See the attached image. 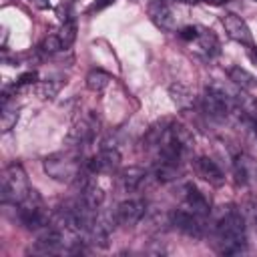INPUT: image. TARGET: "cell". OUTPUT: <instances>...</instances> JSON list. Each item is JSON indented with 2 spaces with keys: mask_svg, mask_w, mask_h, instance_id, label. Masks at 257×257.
<instances>
[{
  "mask_svg": "<svg viewBox=\"0 0 257 257\" xmlns=\"http://www.w3.org/2000/svg\"><path fill=\"white\" fill-rule=\"evenodd\" d=\"M215 247L223 255H239L247 247V231L241 213L227 211L215 227Z\"/></svg>",
  "mask_w": 257,
  "mask_h": 257,
  "instance_id": "cell-1",
  "label": "cell"
},
{
  "mask_svg": "<svg viewBox=\"0 0 257 257\" xmlns=\"http://www.w3.org/2000/svg\"><path fill=\"white\" fill-rule=\"evenodd\" d=\"M18 219L30 231H42L44 227L50 225L52 217L44 207V201L38 195V191L30 189V193L18 203Z\"/></svg>",
  "mask_w": 257,
  "mask_h": 257,
  "instance_id": "cell-2",
  "label": "cell"
},
{
  "mask_svg": "<svg viewBox=\"0 0 257 257\" xmlns=\"http://www.w3.org/2000/svg\"><path fill=\"white\" fill-rule=\"evenodd\" d=\"M28 193H30L28 177H26L22 165H18V163L8 165L6 171L2 173V183H0V199H2V203L18 205Z\"/></svg>",
  "mask_w": 257,
  "mask_h": 257,
  "instance_id": "cell-3",
  "label": "cell"
},
{
  "mask_svg": "<svg viewBox=\"0 0 257 257\" xmlns=\"http://www.w3.org/2000/svg\"><path fill=\"white\" fill-rule=\"evenodd\" d=\"M42 167L44 173L58 183H72L80 177V161L74 155H66V153L48 155Z\"/></svg>",
  "mask_w": 257,
  "mask_h": 257,
  "instance_id": "cell-4",
  "label": "cell"
},
{
  "mask_svg": "<svg viewBox=\"0 0 257 257\" xmlns=\"http://www.w3.org/2000/svg\"><path fill=\"white\" fill-rule=\"evenodd\" d=\"M203 108L211 118H225L233 108V98L219 86H207L203 94Z\"/></svg>",
  "mask_w": 257,
  "mask_h": 257,
  "instance_id": "cell-5",
  "label": "cell"
},
{
  "mask_svg": "<svg viewBox=\"0 0 257 257\" xmlns=\"http://www.w3.org/2000/svg\"><path fill=\"white\" fill-rule=\"evenodd\" d=\"M171 223L189 237H201L205 233V217L191 209H177L171 215Z\"/></svg>",
  "mask_w": 257,
  "mask_h": 257,
  "instance_id": "cell-6",
  "label": "cell"
},
{
  "mask_svg": "<svg viewBox=\"0 0 257 257\" xmlns=\"http://www.w3.org/2000/svg\"><path fill=\"white\" fill-rule=\"evenodd\" d=\"M147 213V203L143 199H128V201H122L114 213L116 217V223L122 225V227H133L137 225Z\"/></svg>",
  "mask_w": 257,
  "mask_h": 257,
  "instance_id": "cell-7",
  "label": "cell"
},
{
  "mask_svg": "<svg viewBox=\"0 0 257 257\" xmlns=\"http://www.w3.org/2000/svg\"><path fill=\"white\" fill-rule=\"evenodd\" d=\"M120 165V153L116 149H102L100 153H96L88 163H86V169L94 175H102V173H114Z\"/></svg>",
  "mask_w": 257,
  "mask_h": 257,
  "instance_id": "cell-8",
  "label": "cell"
},
{
  "mask_svg": "<svg viewBox=\"0 0 257 257\" xmlns=\"http://www.w3.org/2000/svg\"><path fill=\"white\" fill-rule=\"evenodd\" d=\"M223 26H225V32L229 34V38L241 42V44H251L253 38H251V30L247 26V22L237 16V14H225L223 16Z\"/></svg>",
  "mask_w": 257,
  "mask_h": 257,
  "instance_id": "cell-9",
  "label": "cell"
},
{
  "mask_svg": "<svg viewBox=\"0 0 257 257\" xmlns=\"http://www.w3.org/2000/svg\"><path fill=\"white\" fill-rule=\"evenodd\" d=\"M96 131L98 128H96V122L92 118H82V120H78L72 126V131L68 135V141L74 143L76 147H82V145H86V143L92 141V137L96 135Z\"/></svg>",
  "mask_w": 257,
  "mask_h": 257,
  "instance_id": "cell-10",
  "label": "cell"
},
{
  "mask_svg": "<svg viewBox=\"0 0 257 257\" xmlns=\"http://www.w3.org/2000/svg\"><path fill=\"white\" fill-rule=\"evenodd\" d=\"M185 207L195 211V213H199V215H203V217H207L209 211H211V205H209L207 197L193 185L185 187Z\"/></svg>",
  "mask_w": 257,
  "mask_h": 257,
  "instance_id": "cell-11",
  "label": "cell"
},
{
  "mask_svg": "<svg viewBox=\"0 0 257 257\" xmlns=\"http://www.w3.org/2000/svg\"><path fill=\"white\" fill-rule=\"evenodd\" d=\"M169 96L175 102V106L181 110H191L195 106V94L191 92L189 86H185L181 82H173L169 86Z\"/></svg>",
  "mask_w": 257,
  "mask_h": 257,
  "instance_id": "cell-12",
  "label": "cell"
},
{
  "mask_svg": "<svg viewBox=\"0 0 257 257\" xmlns=\"http://www.w3.org/2000/svg\"><path fill=\"white\" fill-rule=\"evenodd\" d=\"M195 169H197L199 177H203V179L209 181L211 185H221L223 179H225L223 173H221V169L217 167V163L211 161L209 157H199V159L195 161Z\"/></svg>",
  "mask_w": 257,
  "mask_h": 257,
  "instance_id": "cell-13",
  "label": "cell"
},
{
  "mask_svg": "<svg viewBox=\"0 0 257 257\" xmlns=\"http://www.w3.org/2000/svg\"><path fill=\"white\" fill-rule=\"evenodd\" d=\"M197 50H199V54H203L205 58H213L217 52H219V40H217V36L211 32V30H207V28H199V36H197Z\"/></svg>",
  "mask_w": 257,
  "mask_h": 257,
  "instance_id": "cell-14",
  "label": "cell"
},
{
  "mask_svg": "<svg viewBox=\"0 0 257 257\" xmlns=\"http://www.w3.org/2000/svg\"><path fill=\"white\" fill-rule=\"evenodd\" d=\"M151 18H153V22H155L159 28H163V30H175V28H177V18H175L173 10H171L169 6H165V4L153 6V8H151Z\"/></svg>",
  "mask_w": 257,
  "mask_h": 257,
  "instance_id": "cell-15",
  "label": "cell"
},
{
  "mask_svg": "<svg viewBox=\"0 0 257 257\" xmlns=\"http://www.w3.org/2000/svg\"><path fill=\"white\" fill-rule=\"evenodd\" d=\"M179 161H171V159H163L155 165V177L161 181V183H171L179 177Z\"/></svg>",
  "mask_w": 257,
  "mask_h": 257,
  "instance_id": "cell-16",
  "label": "cell"
},
{
  "mask_svg": "<svg viewBox=\"0 0 257 257\" xmlns=\"http://www.w3.org/2000/svg\"><path fill=\"white\" fill-rule=\"evenodd\" d=\"M167 137H169L171 141H175L177 145H181L185 151H189V149L193 147V135H191V131H189L187 126H183V124L171 122V124H169V131H167Z\"/></svg>",
  "mask_w": 257,
  "mask_h": 257,
  "instance_id": "cell-17",
  "label": "cell"
},
{
  "mask_svg": "<svg viewBox=\"0 0 257 257\" xmlns=\"http://www.w3.org/2000/svg\"><path fill=\"white\" fill-rule=\"evenodd\" d=\"M118 179H120V185H122L124 191H135L143 183L145 171L141 167H128V169H122L120 171V177Z\"/></svg>",
  "mask_w": 257,
  "mask_h": 257,
  "instance_id": "cell-18",
  "label": "cell"
},
{
  "mask_svg": "<svg viewBox=\"0 0 257 257\" xmlns=\"http://www.w3.org/2000/svg\"><path fill=\"white\" fill-rule=\"evenodd\" d=\"M108 82H110V74L104 72V70H100V68H94V70H90L86 74V88L92 90V92L104 90L108 86Z\"/></svg>",
  "mask_w": 257,
  "mask_h": 257,
  "instance_id": "cell-19",
  "label": "cell"
},
{
  "mask_svg": "<svg viewBox=\"0 0 257 257\" xmlns=\"http://www.w3.org/2000/svg\"><path fill=\"white\" fill-rule=\"evenodd\" d=\"M86 207H90V209H98L100 205H102V201H104V191L98 187V185H86L84 189H82V199H80Z\"/></svg>",
  "mask_w": 257,
  "mask_h": 257,
  "instance_id": "cell-20",
  "label": "cell"
},
{
  "mask_svg": "<svg viewBox=\"0 0 257 257\" xmlns=\"http://www.w3.org/2000/svg\"><path fill=\"white\" fill-rule=\"evenodd\" d=\"M18 114H20V108L16 104H2V114H0V131L2 133H8L14 128L16 120H18Z\"/></svg>",
  "mask_w": 257,
  "mask_h": 257,
  "instance_id": "cell-21",
  "label": "cell"
},
{
  "mask_svg": "<svg viewBox=\"0 0 257 257\" xmlns=\"http://www.w3.org/2000/svg\"><path fill=\"white\" fill-rule=\"evenodd\" d=\"M227 74H229V80H233L241 88H251L255 84V76L251 72H247L245 68H241V66H231L227 70Z\"/></svg>",
  "mask_w": 257,
  "mask_h": 257,
  "instance_id": "cell-22",
  "label": "cell"
},
{
  "mask_svg": "<svg viewBox=\"0 0 257 257\" xmlns=\"http://www.w3.org/2000/svg\"><path fill=\"white\" fill-rule=\"evenodd\" d=\"M60 86H62V82H58V80H42V82H36L34 84V94L38 98L48 100V98H54L58 94Z\"/></svg>",
  "mask_w": 257,
  "mask_h": 257,
  "instance_id": "cell-23",
  "label": "cell"
},
{
  "mask_svg": "<svg viewBox=\"0 0 257 257\" xmlns=\"http://www.w3.org/2000/svg\"><path fill=\"white\" fill-rule=\"evenodd\" d=\"M249 167H251V163H249L247 157H237V159H235V163H233V173H235L237 183L245 185V183L249 181V177H251Z\"/></svg>",
  "mask_w": 257,
  "mask_h": 257,
  "instance_id": "cell-24",
  "label": "cell"
},
{
  "mask_svg": "<svg viewBox=\"0 0 257 257\" xmlns=\"http://www.w3.org/2000/svg\"><path fill=\"white\" fill-rule=\"evenodd\" d=\"M58 38L62 42V48H68L74 42V38H76V24H74V20H64L62 22L60 32H58Z\"/></svg>",
  "mask_w": 257,
  "mask_h": 257,
  "instance_id": "cell-25",
  "label": "cell"
},
{
  "mask_svg": "<svg viewBox=\"0 0 257 257\" xmlns=\"http://www.w3.org/2000/svg\"><path fill=\"white\" fill-rule=\"evenodd\" d=\"M239 104H241L243 114H245L251 122H255V120H257V100H255V98H249V96H243V98L239 100Z\"/></svg>",
  "mask_w": 257,
  "mask_h": 257,
  "instance_id": "cell-26",
  "label": "cell"
},
{
  "mask_svg": "<svg viewBox=\"0 0 257 257\" xmlns=\"http://www.w3.org/2000/svg\"><path fill=\"white\" fill-rule=\"evenodd\" d=\"M62 48V42H60V38H58V34L56 36H48V38H44V42H42V50L44 52H58Z\"/></svg>",
  "mask_w": 257,
  "mask_h": 257,
  "instance_id": "cell-27",
  "label": "cell"
},
{
  "mask_svg": "<svg viewBox=\"0 0 257 257\" xmlns=\"http://www.w3.org/2000/svg\"><path fill=\"white\" fill-rule=\"evenodd\" d=\"M179 36H181L183 40H187V42H193V40H197V36H199V28H197V26H185V28L179 32Z\"/></svg>",
  "mask_w": 257,
  "mask_h": 257,
  "instance_id": "cell-28",
  "label": "cell"
},
{
  "mask_svg": "<svg viewBox=\"0 0 257 257\" xmlns=\"http://www.w3.org/2000/svg\"><path fill=\"white\" fill-rule=\"evenodd\" d=\"M34 80H36V72H34V70L24 72V74L18 76V80H16V88H18V86H24V84H32Z\"/></svg>",
  "mask_w": 257,
  "mask_h": 257,
  "instance_id": "cell-29",
  "label": "cell"
},
{
  "mask_svg": "<svg viewBox=\"0 0 257 257\" xmlns=\"http://www.w3.org/2000/svg\"><path fill=\"white\" fill-rule=\"evenodd\" d=\"M114 0H94V4L88 8V12H98V10H102V8H106V6H110Z\"/></svg>",
  "mask_w": 257,
  "mask_h": 257,
  "instance_id": "cell-30",
  "label": "cell"
},
{
  "mask_svg": "<svg viewBox=\"0 0 257 257\" xmlns=\"http://www.w3.org/2000/svg\"><path fill=\"white\" fill-rule=\"evenodd\" d=\"M249 213H251V219H253V225H255V233H257V203L249 205Z\"/></svg>",
  "mask_w": 257,
  "mask_h": 257,
  "instance_id": "cell-31",
  "label": "cell"
},
{
  "mask_svg": "<svg viewBox=\"0 0 257 257\" xmlns=\"http://www.w3.org/2000/svg\"><path fill=\"white\" fill-rule=\"evenodd\" d=\"M32 4H34L36 8H40V10L50 8V0H32Z\"/></svg>",
  "mask_w": 257,
  "mask_h": 257,
  "instance_id": "cell-32",
  "label": "cell"
},
{
  "mask_svg": "<svg viewBox=\"0 0 257 257\" xmlns=\"http://www.w3.org/2000/svg\"><path fill=\"white\" fill-rule=\"evenodd\" d=\"M207 4H211V6H221V4H227L229 0H205Z\"/></svg>",
  "mask_w": 257,
  "mask_h": 257,
  "instance_id": "cell-33",
  "label": "cell"
},
{
  "mask_svg": "<svg viewBox=\"0 0 257 257\" xmlns=\"http://www.w3.org/2000/svg\"><path fill=\"white\" fill-rule=\"evenodd\" d=\"M251 124H253V131H255V135H257V120H255V122H251Z\"/></svg>",
  "mask_w": 257,
  "mask_h": 257,
  "instance_id": "cell-34",
  "label": "cell"
},
{
  "mask_svg": "<svg viewBox=\"0 0 257 257\" xmlns=\"http://www.w3.org/2000/svg\"><path fill=\"white\" fill-rule=\"evenodd\" d=\"M179 2H191V4H193V2H197V0H179Z\"/></svg>",
  "mask_w": 257,
  "mask_h": 257,
  "instance_id": "cell-35",
  "label": "cell"
},
{
  "mask_svg": "<svg viewBox=\"0 0 257 257\" xmlns=\"http://www.w3.org/2000/svg\"><path fill=\"white\" fill-rule=\"evenodd\" d=\"M255 56H257V48H255Z\"/></svg>",
  "mask_w": 257,
  "mask_h": 257,
  "instance_id": "cell-36",
  "label": "cell"
},
{
  "mask_svg": "<svg viewBox=\"0 0 257 257\" xmlns=\"http://www.w3.org/2000/svg\"><path fill=\"white\" fill-rule=\"evenodd\" d=\"M68 2H76V0H68Z\"/></svg>",
  "mask_w": 257,
  "mask_h": 257,
  "instance_id": "cell-37",
  "label": "cell"
}]
</instances>
